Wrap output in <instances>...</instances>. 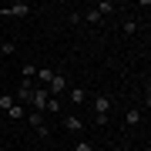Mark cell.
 <instances>
[{
    "instance_id": "8fae6325",
    "label": "cell",
    "mask_w": 151,
    "mask_h": 151,
    "mask_svg": "<svg viewBox=\"0 0 151 151\" xmlns=\"http://www.w3.org/2000/svg\"><path fill=\"white\" fill-rule=\"evenodd\" d=\"M50 77H54V70H50V67H40V70H37V81H40L44 87L50 84Z\"/></svg>"
},
{
    "instance_id": "7402d4cb",
    "label": "cell",
    "mask_w": 151,
    "mask_h": 151,
    "mask_svg": "<svg viewBox=\"0 0 151 151\" xmlns=\"http://www.w3.org/2000/svg\"><path fill=\"white\" fill-rule=\"evenodd\" d=\"M0 17H4V7H0Z\"/></svg>"
},
{
    "instance_id": "8992f818",
    "label": "cell",
    "mask_w": 151,
    "mask_h": 151,
    "mask_svg": "<svg viewBox=\"0 0 151 151\" xmlns=\"http://www.w3.org/2000/svg\"><path fill=\"white\" fill-rule=\"evenodd\" d=\"M30 94H34V84L20 81V87H17V94H14V101H17V104H27V101H30Z\"/></svg>"
},
{
    "instance_id": "d6986e66",
    "label": "cell",
    "mask_w": 151,
    "mask_h": 151,
    "mask_svg": "<svg viewBox=\"0 0 151 151\" xmlns=\"http://www.w3.org/2000/svg\"><path fill=\"white\" fill-rule=\"evenodd\" d=\"M84 20H87V24H101V17H97V10H94V7H91V10L84 14Z\"/></svg>"
},
{
    "instance_id": "2e32d148",
    "label": "cell",
    "mask_w": 151,
    "mask_h": 151,
    "mask_svg": "<svg viewBox=\"0 0 151 151\" xmlns=\"http://www.w3.org/2000/svg\"><path fill=\"white\" fill-rule=\"evenodd\" d=\"M124 34H128V37H131V34H138V20H124V27H121Z\"/></svg>"
},
{
    "instance_id": "7a4b0ae2",
    "label": "cell",
    "mask_w": 151,
    "mask_h": 151,
    "mask_svg": "<svg viewBox=\"0 0 151 151\" xmlns=\"http://www.w3.org/2000/svg\"><path fill=\"white\" fill-rule=\"evenodd\" d=\"M47 97H50V94H47V87H34V94H30V101H27V104H30L27 111L44 114V108H47Z\"/></svg>"
},
{
    "instance_id": "e0dca14e",
    "label": "cell",
    "mask_w": 151,
    "mask_h": 151,
    "mask_svg": "<svg viewBox=\"0 0 151 151\" xmlns=\"http://www.w3.org/2000/svg\"><path fill=\"white\" fill-rule=\"evenodd\" d=\"M14 50H17L14 40H4V44H0V54H14Z\"/></svg>"
},
{
    "instance_id": "9a60e30c",
    "label": "cell",
    "mask_w": 151,
    "mask_h": 151,
    "mask_svg": "<svg viewBox=\"0 0 151 151\" xmlns=\"http://www.w3.org/2000/svg\"><path fill=\"white\" fill-rule=\"evenodd\" d=\"M27 121H30V128H37V124H44V114H37V111H27Z\"/></svg>"
},
{
    "instance_id": "ac0fdd59",
    "label": "cell",
    "mask_w": 151,
    "mask_h": 151,
    "mask_svg": "<svg viewBox=\"0 0 151 151\" xmlns=\"http://www.w3.org/2000/svg\"><path fill=\"white\" fill-rule=\"evenodd\" d=\"M34 131H37V138H50V128H47V121H44V124H37Z\"/></svg>"
},
{
    "instance_id": "52a82bcc",
    "label": "cell",
    "mask_w": 151,
    "mask_h": 151,
    "mask_svg": "<svg viewBox=\"0 0 151 151\" xmlns=\"http://www.w3.org/2000/svg\"><path fill=\"white\" fill-rule=\"evenodd\" d=\"M67 97H70V104H84L87 101V91H84V87H70Z\"/></svg>"
},
{
    "instance_id": "ba28073f",
    "label": "cell",
    "mask_w": 151,
    "mask_h": 151,
    "mask_svg": "<svg viewBox=\"0 0 151 151\" xmlns=\"http://www.w3.org/2000/svg\"><path fill=\"white\" fill-rule=\"evenodd\" d=\"M124 124H128V128H138L141 124V108H131L128 114H124Z\"/></svg>"
},
{
    "instance_id": "30bf717a",
    "label": "cell",
    "mask_w": 151,
    "mask_h": 151,
    "mask_svg": "<svg viewBox=\"0 0 151 151\" xmlns=\"http://www.w3.org/2000/svg\"><path fill=\"white\" fill-rule=\"evenodd\" d=\"M7 114H10L14 121H17V118H27V104H14V108L7 111Z\"/></svg>"
},
{
    "instance_id": "5bb4252c",
    "label": "cell",
    "mask_w": 151,
    "mask_h": 151,
    "mask_svg": "<svg viewBox=\"0 0 151 151\" xmlns=\"http://www.w3.org/2000/svg\"><path fill=\"white\" fill-rule=\"evenodd\" d=\"M14 104H17V101H14V94H0V111H10Z\"/></svg>"
},
{
    "instance_id": "ffe728a7",
    "label": "cell",
    "mask_w": 151,
    "mask_h": 151,
    "mask_svg": "<svg viewBox=\"0 0 151 151\" xmlns=\"http://www.w3.org/2000/svg\"><path fill=\"white\" fill-rule=\"evenodd\" d=\"M74 151H94L91 141H74Z\"/></svg>"
},
{
    "instance_id": "277c9868",
    "label": "cell",
    "mask_w": 151,
    "mask_h": 151,
    "mask_svg": "<svg viewBox=\"0 0 151 151\" xmlns=\"http://www.w3.org/2000/svg\"><path fill=\"white\" fill-rule=\"evenodd\" d=\"M64 87H67V77L54 70V77H50V84H47V94H50V97H57V94H64Z\"/></svg>"
},
{
    "instance_id": "9c48e42d",
    "label": "cell",
    "mask_w": 151,
    "mask_h": 151,
    "mask_svg": "<svg viewBox=\"0 0 151 151\" xmlns=\"http://www.w3.org/2000/svg\"><path fill=\"white\" fill-rule=\"evenodd\" d=\"M94 10H97V17L104 20L108 14H114V4H111V0H101V4H94Z\"/></svg>"
},
{
    "instance_id": "4fadbf2b",
    "label": "cell",
    "mask_w": 151,
    "mask_h": 151,
    "mask_svg": "<svg viewBox=\"0 0 151 151\" xmlns=\"http://www.w3.org/2000/svg\"><path fill=\"white\" fill-rule=\"evenodd\" d=\"M44 114H60V101H57V97H47V108H44Z\"/></svg>"
},
{
    "instance_id": "7c38bea8",
    "label": "cell",
    "mask_w": 151,
    "mask_h": 151,
    "mask_svg": "<svg viewBox=\"0 0 151 151\" xmlns=\"http://www.w3.org/2000/svg\"><path fill=\"white\" fill-rule=\"evenodd\" d=\"M34 74H37V67H34V64H24V67H20V77H24L27 84L34 81Z\"/></svg>"
},
{
    "instance_id": "5b68a950",
    "label": "cell",
    "mask_w": 151,
    "mask_h": 151,
    "mask_svg": "<svg viewBox=\"0 0 151 151\" xmlns=\"http://www.w3.org/2000/svg\"><path fill=\"white\" fill-rule=\"evenodd\" d=\"M60 124H64V131H70V134H81V131H84V121H81V118H74V114L60 118Z\"/></svg>"
},
{
    "instance_id": "3957f363",
    "label": "cell",
    "mask_w": 151,
    "mask_h": 151,
    "mask_svg": "<svg viewBox=\"0 0 151 151\" xmlns=\"http://www.w3.org/2000/svg\"><path fill=\"white\" fill-rule=\"evenodd\" d=\"M30 10H34L30 4H24V0H14L10 7H4V17H17V20H20V17H27Z\"/></svg>"
},
{
    "instance_id": "44dd1931",
    "label": "cell",
    "mask_w": 151,
    "mask_h": 151,
    "mask_svg": "<svg viewBox=\"0 0 151 151\" xmlns=\"http://www.w3.org/2000/svg\"><path fill=\"white\" fill-rule=\"evenodd\" d=\"M118 151H128V145H121V148H118Z\"/></svg>"
},
{
    "instance_id": "6da1fadb",
    "label": "cell",
    "mask_w": 151,
    "mask_h": 151,
    "mask_svg": "<svg viewBox=\"0 0 151 151\" xmlns=\"http://www.w3.org/2000/svg\"><path fill=\"white\" fill-rule=\"evenodd\" d=\"M111 118V94H94V124H108Z\"/></svg>"
}]
</instances>
